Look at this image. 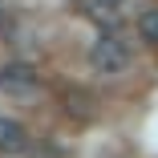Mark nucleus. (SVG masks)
Returning a JSON list of instances; mask_svg holds the SVG:
<instances>
[{"instance_id":"1","label":"nucleus","mask_w":158,"mask_h":158,"mask_svg":"<svg viewBox=\"0 0 158 158\" xmlns=\"http://www.w3.org/2000/svg\"><path fill=\"white\" fill-rule=\"evenodd\" d=\"M89 65L102 77H118V73H126V65H130V49H126L122 37H98L93 49H89Z\"/></svg>"},{"instance_id":"2","label":"nucleus","mask_w":158,"mask_h":158,"mask_svg":"<svg viewBox=\"0 0 158 158\" xmlns=\"http://www.w3.org/2000/svg\"><path fill=\"white\" fill-rule=\"evenodd\" d=\"M41 85L37 69L28 65V61H8V65H0V89L12 93V98H24V93H33Z\"/></svg>"},{"instance_id":"3","label":"nucleus","mask_w":158,"mask_h":158,"mask_svg":"<svg viewBox=\"0 0 158 158\" xmlns=\"http://www.w3.org/2000/svg\"><path fill=\"white\" fill-rule=\"evenodd\" d=\"M28 150V130L16 118H0V154H20Z\"/></svg>"},{"instance_id":"4","label":"nucleus","mask_w":158,"mask_h":158,"mask_svg":"<svg viewBox=\"0 0 158 158\" xmlns=\"http://www.w3.org/2000/svg\"><path fill=\"white\" fill-rule=\"evenodd\" d=\"M138 33H142V41L158 45V8H146V12L138 16Z\"/></svg>"},{"instance_id":"5","label":"nucleus","mask_w":158,"mask_h":158,"mask_svg":"<svg viewBox=\"0 0 158 158\" xmlns=\"http://www.w3.org/2000/svg\"><path fill=\"white\" fill-rule=\"evenodd\" d=\"M122 4H126V0H85V8H89L93 16H118Z\"/></svg>"}]
</instances>
